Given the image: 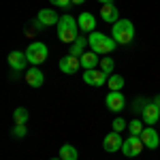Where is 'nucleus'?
Wrapping results in <instances>:
<instances>
[{
    "label": "nucleus",
    "mask_w": 160,
    "mask_h": 160,
    "mask_svg": "<svg viewBox=\"0 0 160 160\" xmlns=\"http://www.w3.org/2000/svg\"><path fill=\"white\" fill-rule=\"evenodd\" d=\"M115 41L113 37H105V34H100V32H90V37H88V47L94 51V53H98V56H109L111 51L115 49Z\"/></svg>",
    "instance_id": "f257e3e1"
},
{
    "label": "nucleus",
    "mask_w": 160,
    "mask_h": 160,
    "mask_svg": "<svg viewBox=\"0 0 160 160\" xmlns=\"http://www.w3.org/2000/svg\"><path fill=\"white\" fill-rule=\"evenodd\" d=\"M79 37V24L73 15H62L58 22V38L62 43H75Z\"/></svg>",
    "instance_id": "f03ea898"
},
{
    "label": "nucleus",
    "mask_w": 160,
    "mask_h": 160,
    "mask_svg": "<svg viewBox=\"0 0 160 160\" xmlns=\"http://www.w3.org/2000/svg\"><path fill=\"white\" fill-rule=\"evenodd\" d=\"M111 37L118 45H130L132 38H135V26L130 19H120L118 24H113L111 30Z\"/></svg>",
    "instance_id": "7ed1b4c3"
},
{
    "label": "nucleus",
    "mask_w": 160,
    "mask_h": 160,
    "mask_svg": "<svg viewBox=\"0 0 160 160\" xmlns=\"http://www.w3.org/2000/svg\"><path fill=\"white\" fill-rule=\"evenodd\" d=\"M26 56H28V62L30 64H43V62L47 60V56H49V49H47V45L45 43H30V47L26 49Z\"/></svg>",
    "instance_id": "20e7f679"
},
{
    "label": "nucleus",
    "mask_w": 160,
    "mask_h": 160,
    "mask_svg": "<svg viewBox=\"0 0 160 160\" xmlns=\"http://www.w3.org/2000/svg\"><path fill=\"white\" fill-rule=\"evenodd\" d=\"M143 149H145V145H143L141 137L130 135L128 139H124V145H122V154H124V156H128V158H135V156H139Z\"/></svg>",
    "instance_id": "39448f33"
},
{
    "label": "nucleus",
    "mask_w": 160,
    "mask_h": 160,
    "mask_svg": "<svg viewBox=\"0 0 160 160\" xmlns=\"http://www.w3.org/2000/svg\"><path fill=\"white\" fill-rule=\"evenodd\" d=\"M141 120H143V124H148V126H154L156 122H160V107L154 102V100L143 107V111H141Z\"/></svg>",
    "instance_id": "423d86ee"
},
{
    "label": "nucleus",
    "mask_w": 160,
    "mask_h": 160,
    "mask_svg": "<svg viewBox=\"0 0 160 160\" xmlns=\"http://www.w3.org/2000/svg\"><path fill=\"white\" fill-rule=\"evenodd\" d=\"M105 105H107V109H109V111L120 113V111L126 107V98H124L122 92H109V94L105 96Z\"/></svg>",
    "instance_id": "0eeeda50"
},
{
    "label": "nucleus",
    "mask_w": 160,
    "mask_h": 160,
    "mask_svg": "<svg viewBox=\"0 0 160 160\" xmlns=\"http://www.w3.org/2000/svg\"><path fill=\"white\" fill-rule=\"evenodd\" d=\"M122 145H124V139L120 137V132H109V135L105 137V141H102V149L105 152H109V154H113V152H122Z\"/></svg>",
    "instance_id": "6e6552de"
},
{
    "label": "nucleus",
    "mask_w": 160,
    "mask_h": 160,
    "mask_svg": "<svg viewBox=\"0 0 160 160\" xmlns=\"http://www.w3.org/2000/svg\"><path fill=\"white\" fill-rule=\"evenodd\" d=\"M107 75L102 73L100 68H92V71H86L83 73V81H86L88 86H96V88H100V86H105L107 83Z\"/></svg>",
    "instance_id": "1a4fd4ad"
},
{
    "label": "nucleus",
    "mask_w": 160,
    "mask_h": 160,
    "mask_svg": "<svg viewBox=\"0 0 160 160\" xmlns=\"http://www.w3.org/2000/svg\"><path fill=\"white\" fill-rule=\"evenodd\" d=\"M81 68V58H77V56H64L60 60V71L62 73H66V75H75L77 71Z\"/></svg>",
    "instance_id": "9d476101"
},
{
    "label": "nucleus",
    "mask_w": 160,
    "mask_h": 160,
    "mask_svg": "<svg viewBox=\"0 0 160 160\" xmlns=\"http://www.w3.org/2000/svg\"><path fill=\"white\" fill-rule=\"evenodd\" d=\"M141 141H143V145L145 148H149V149H156L160 145V137H158V132L152 128V126H145L143 128V132H141Z\"/></svg>",
    "instance_id": "9b49d317"
},
{
    "label": "nucleus",
    "mask_w": 160,
    "mask_h": 160,
    "mask_svg": "<svg viewBox=\"0 0 160 160\" xmlns=\"http://www.w3.org/2000/svg\"><path fill=\"white\" fill-rule=\"evenodd\" d=\"M100 17H102V22H107V24H118V22H120V13H118L115 2L102 4V9H100Z\"/></svg>",
    "instance_id": "f8f14e48"
},
{
    "label": "nucleus",
    "mask_w": 160,
    "mask_h": 160,
    "mask_svg": "<svg viewBox=\"0 0 160 160\" xmlns=\"http://www.w3.org/2000/svg\"><path fill=\"white\" fill-rule=\"evenodd\" d=\"M7 60H9L13 71H24L28 64V56H26V51H11Z\"/></svg>",
    "instance_id": "ddd939ff"
},
{
    "label": "nucleus",
    "mask_w": 160,
    "mask_h": 160,
    "mask_svg": "<svg viewBox=\"0 0 160 160\" xmlns=\"http://www.w3.org/2000/svg\"><path fill=\"white\" fill-rule=\"evenodd\" d=\"M77 24H79V30L81 32H94L96 30V17L92 13H81L77 17Z\"/></svg>",
    "instance_id": "4468645a"
},
{
    "label": "nucleus",
    "mask_w": 160,
    "mask_h": 160,
    "mask_svg": "<svg viewBox=\"0 0 160 160\" xmlns=\"http://www.w3.org/2000/svg\"><path fill=\"white\" fill-rule=\"evenodd\" d=\"M37 19L41 22L43 26H58V22H60V15L53 11V9H41L38 11V15H37Z\"/></svg>",
    "instance_id": "2eb2a0df"
},
{
    "label": "nucleus",
    "mask_w": 160,
    "mask_h": 160,
    "mask_svg": "<svg viewBox=\"0 0 160 160\" xmlns=\"http://www.w3.org/2000/svg\"><path fill=\"white\" fill-rule=\"evenodd\" d=\"M26 81H28V86H30V88H41V86H43V81H45V75L41 73L38 66H32V68L26 73Z\"/></svg>",
    "instance_id": "dca6fc26"
},
{
    "label": "nucleus",
    "mask_w": 160,
    "mask_h": 160,
    "mask_svg": "<svg viewBox=\"0 0 160 160\" xmlns=\"http://www.w3.org/2000/svg\"><path fill=\"white\" fill-rule=\"evenodd\" d=\"M81 66H83L86 71H92V68L100 66V62H98V53H94L92 49L86 51V53L81 56Z\"/></svg>",
    "instance_id": "f3484780"
},
{
    "label": "nucleus",
    "mask_w": 160,
    "mask_h": 160,
    "mask_svg": "<svg viewBox=\"0 0 160 160\" xmlns=\"http://www.w3.org/2000/svg\"><path fill=\"white\" fill-rule=\"evenodd\" d=\"M86 45H88V38L83 37V34H79L77 41L73 43V47L68 49V53H71V56H77V58H81V56L86 53V51H83V49H86Z\"/></svg>",
    "instance_id": "a211bd4d"
},
{
    "label": "nucleus",
    "mask_w": 160,
    "mask_h": 160,
    "mask_svg": "<svg viewBox=\"0 0 160 160\" xmlns=\"http://www.w3.org/2000/svg\"><path fill=\"white\" fill-rule=\"evenodd\" d=\"M124 83H126V81H124L122 75H111L109 79H107V86H109L111 92H120V90L124 88Z\"/></svg>",
    "instance_id": "6ab92c4d"
},
{
    "label": "nucleus",
    "mask_w": 160,
    "mask_h": 160,
    "mask_svg": "<svg viewBox=\"0 0 160 160\" xmlns=\"http://www.w3.org/2000/svg\"><path fill=\"white\" fill-rule=\"evenodd\" d=\"M60 158L62 160H77V149L73 145H68V143H64L60 148Z\"/></svg>",
    "instance_id": "aec40b11"
},
{
    "label": "nucleus",
    "mask_w": 160,
    "mask_h": 160,
    "mask_svg": "<svg viewBox=\"0 0 160 160\" xmlns=\"http://www.w3.org/2000/svg\"><path fill=\"white\" fill-rule=\"evenodd\" d=\"M28 120H30V113H28V109L19 107V109L13 111V122H15V124H26Z\"/></svg>",
    "instance_id": "412c9836"
},
{
    "label": "nucleus",
    "mask_w": 160,
    "mask_h": 160,
    "mask_svg": "<svg viewBox=\"0 0 160 160\" xmlns=\"http://www.w3.org/2000/svg\"><path fill=\"white\" fill-rule=\"evenodd\" d=\"M113 66H115L113 58H109V56H107V58H102V60H100V66H98V68L107 75V77H111V75H113Z\"/></svg>",
    "instance_id": "4be33fe9"
},
{
    "label": "nucleus",
    "mask_w": 160,
    "mask_h": 160,
    "mask_svg": "<svg viewBox=\"0 0 160 160\" xmlns=\"http://www.w3.org/2000/svg\"><path fill=\"white\" fill-rule=\"evenodd\" d=\"M128 130H130V135L139 137L143 132V120H132V122H128Z\"/></svg>",
    "instance_id": "5701e85b"
},
{
    "label": "nucleus",
    "mask_w": 160,
    "mask_h": 160,
    "mask_svg": "<svg viewBox=\"0 0 160 160\" xmlns=\"http://www.w3.org/2000/svg\"><path fill=\"white\" fill-rule=\"evenodd\" d=\"M11 132H13V137H15V139H24L26 132H28V130H26V124H15Z\"/></svg>",
    "instance_id": "b1692460"
},
{
    "label": "nucleus",
    "mask_w": 160,
    "mask_h": 160,
    "mask_svg": "<svg viewBox=\"0 0 160 160\" xmlns=\"http://www.w3.org/2000/svg\"><path fill=\"white\" fill-rule=\"evenodd\" d=\"M126 126H128V122H126L124 118H115V120H113V130H115V132H122Z\"/></svg>",
    "instance_id": "393cba45"
},
{
    "label": "nucleus",
    "mask_w": 160,
    "mask_h": 160,
    "mask_svg": "<svg viewBox=\"0 0 160 160\" xmlns=\"http://www.w3.org/2000/svg\"><path fill=\"white\" fill-rule=\"evenodd\" d=\"M53 7H62V9H68L73 4V0H49Z\"/></svg>",
    "instance_id": "a878e982"
},
{
    "label": "nucleus",
    "mask_w": 160,
    "mask_h": 160,
    "mask_svg": "<svg viewBox=\"0 0 160 160\" xmlns=\"http://www.w3.org/2000/svg\"><path fill=\"white\" fill-rule=\"evenodd\" d=\"M154 102H156V105L160 107V94H156V96H154Z\"/></svg>",
    "instance_id": "bb28decb"
},
{
    "label": "nucleus",
    "mask_w": 160,
    "mask_h": 160,
    "mask_svg": "<svg viewBox=\"0 0 160 160\" xmlns=\"http://www.w3.org/2000/svg\"><path fill=\"white\" fill-rule=\"evenodd\" d=\"M96 2H100V4H109V2H113V0H96Z\"/></svg>",
    "instance_id": "cd10ccee"
},
{
    "label": "nucleus",
    "mask_w": 160,
    "mask_h": 160,
    "mask_svg": "<svg viewBox=\"0 0 160 160\" xmlns=\"http://www.w3.org/2000/svg\"><path fill=\"white\" fill-rule=\"evenodd\" d=\"M86 0H73V4H83Z\"/></svg>",
    "instance_id": "c85d7f7f"
},
{
    "label": "nucleus",
    "mask_w": 160,
    "mask_h": 160,
    "mask_svg": "<svg viewBox=\"0 0 160 160\" xmlns=\"http://www.w3.org/2000/svg\"><path fill=\"white\" fill-rule=\"evenodd\" d=\"M51 160H62V158H51Z\"/></svg>",
    "instance_id": "c756f323"
}]
</instances>
